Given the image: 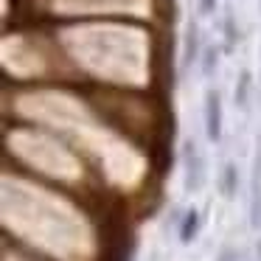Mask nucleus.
I'll return each instance as SVG.
<instances>
[{
	"label": "nucleus",
	"mask_w": 261,
	"mask_h": 261,
	"mask_svg": "<svg viewBox=\"0 0 261 261\" xmlns=\"http://www.w3.org/2000/svg\"><path fill=\"white\" fill-rule=\"evenodd\" d=\"M205 135L211 143L222 138V98L216 90L205 93Z\"/></svg>",
	"instance_id": "f257e3e1"
},
{
	"label": "nucleus",
	"mask_w": 261,
	"mask_h": 261,
	"mask_svg": "<svg viewBox=\"0 0 261 261\" xmlns=\"http://www.w3.org/2000/svg\"><path fill=\"white\" fill-rule=\"evenodd\" d=\"M197 230H199V211L197 208H188L186 211V219H182V225H180V242L182 244H191L194 236H197Z\"/></svg>",
	"instance_id": "39448f33"
},
{
	"label": "nucleus",
	"mask_w": 261,
	"mask_h": 261,
	"mask_svg": "<svg viewBox=\"0 0 261 261\" xmlns=\"http://www.w3.org/2000/svg\"><path fill=\"white\" fill-rule=\"evenodd\" d=\"M250 87H253V76H250V70H242L236 82V93H233L239 110H250Z\"/></svg>",
	"instance_id": "20e7f679"
},
{
	"label": "nucleus",
	"mask_w": 261,
	"mask_h": 261,
	"mask_svg": "<svg viewBox=\"0 0 261 261\" xmlns=\"http://www.w3.org/2000/svg\"><path fill=\"white\" fill-rule=\"evenodd\" d=\"M216 9V0H199V12L202 14H211Z\"/></svg>",
	"instance_id": "1a4fd4ad"
},
{
	"label": "nucleus",
	"mask_w": 261,
	"mask_h": 261,
	"mask_svg": "<svg viewBox=\"0 0 261 261\" xmlns=\"http://www.w3.org/2000/svg\"><path fill=\"white\" fill-rule=\"evenodd\" d=\"M197 57H199V29L191 23L186 29V40H182V68L194 65Z\"/></svg>",
	"instance_id": "7ed1b4c3"
},
{
	"label": "nucleus",
	"mask_w": 261,
	"mask_h": 261,
	"mask_svg": "<svg viewBox=\"0 0 261 261\" xmlns=\"http://www.w3.org/2000/svg\"><path fill=\"white\" fill-rule=\"evenodd\" d=\"M236 42H239V29H236V20L227 14L225 17V51L230 54L233 48H236Z\"/></svg>",
	"instance_id": "6e6552de"
},
{
	"label": "nucleus",
	"mask_w": 261,
	"mask_h": 261,
	"mask_svg": "<svg viewBox=\"0 0 261 261\" xmlns=\"http://www.w3.org/2000/svg\"><path fill=\"white\" fill-rule=\"evenodd\" d=\"M216 65H219V48L216 45H208L202 51V76H214V70H216Z\"/></svg>",
	"instance_id": "0eeeda50"
},
{
	"label": "nucleus",
	"mask_w": 261,
	"mask_h": 261,
	"mask_svg": "<svg viewBox=\"0 0 261 261\" xmlns=\"http://www.w3.org/2000/svg\"><path fill=\"white\" fill-rule=\"evenodd\" d=\"M219 261H233V250L225 247V250H222V255H219Z\"/></svg>",
	"instance_id": "9d476101"
},
{
	"label": "nucleus",
	"mask_w": 261,
	"mask_h": 261,
	"mask_svg": "<svg viewBox=\"0 0 261 261\" xmlns=\"http://www.w3.org/2000/svg\"><path fill=\"white\" fill-rule=\"evenodd\" d=\"M219 188H222V197L225 199H233L239 191V171L233 163L225 166V171H222V180H219Z\"/></svg>",
	"instance_id": "423d86ee"
},
{
	"label": "nucleus",
	"mask_w": 261,
	"mask_h": 261,
	"mask_svg": "<svg viewBox=\"0 0 261 261\" xmlns=\"http://www.w3.org/2000/svg\"><path fill=\"white\" fill-rule=\"evenodd\" d=\"M255 253H258V261H261V242L255 244Z\"/></svg>",
	"instance_id": "9b49d317"
},
{
	"label": "nucleus",
	"mask_w": 261,
	"mask_h": 261,
	"mask_svg": "<svg viewBox=\"0 0 261 261\" xmlns=\"http://www.w3.org/2000/svg\"><path fill=\"white\" fill-rule=\"evenodd\" d=\"M182 166H186V191H197L202 186V158H199L197 146L191 141L186 143V152H182Z\"/></svg>",
	"instance_id": "f03ea898"
}]
</instances>
